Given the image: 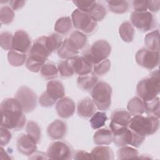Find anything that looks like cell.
Here are the masks:
<instances>
[{"instance_id":"6da1fadb","label":"cell","mask_w":160,"mask_h":160,"mask_svg":"<svg viewBox=\"0 0 160 160\" xmlns=\"http://www.w3.org/2000/svg\"><path fill=\"white\" fill-rule=\"evenodd\" d=\"M2 120L1 126L14 131L21 130L26 119L24 111L16 98L4 99L1 103Z\"/></svg>"},{"instance_id":"7a4b0ae2","label":"cell","mask_w":160,"mask_h":160,"mask_svg":"<svg viewBox=\"0 0 160 160\" xmlns=\"http://www.w3.org/2000/svg\"><path fill=\"white\" fill-rule=\"evenodd\" d=\"M51 54L45 43V36H41L34 42L28 52L26 67L31 72H38Z\"/></svg>"},{"instance_id":"3957f363","label":"cell","mask_w":160,"mask_h":160,"mask_svg":"<svg viewBox=\"0 0 160 160\" xmlns=\"http://www.w3.org/2000/svg\"><path fill=\"white\" fill-rule=\"evenodd\" d=\"M160 91V79L158 69L151 72L138 84L136 92L138 97L145 102L158 97Z\"/></svg>"},{"instance_id":"277c9868","label":"cell","mask_w":160,"mask_h":160,"mask_svg":"<svg viewBox=\"0 0 160 160\" xmlns=\"http://www.w3.org/2000/svg\"><path fill=\"white\" fill-rule=\"evenodd\" d=\"M112 133V141L117 147L131 145L139 148L144 142L146 137L140 135L127 127H109Z\"/></svg>"},{"instance_id":"5b68a950","label":"cell","mask_w":160,"mask_h":160,"mask_svg":"<svg viewBox=\"0 0 160 160\" xmlns=\"http://www.w3.org/2000/svg\"><path fill=\"white\" fill-rule=\"evenodd\" d=\"M159 118L152 116H133L130 120L128 128L134 132L143 136L154 134L159 127Z\"/></svg>"},{"instance_id":"8992f818","label":"cell","mask_w":160,"mask_h":160,"mask_svg":"<svg viewBox=\"0 0 160 160\" xmlns=\"http://www.w3.org/2000/svg\"><path fill=\"white\" fill-rule=\"evenodd\" d=\"M111 52L110 44L106 40L99 39L84 49L82 56L93 66L106 59Z\"/></svg>"},{"instance_id":"52a82bcc","label":"cell","mask_w":160,"mask_h":160,"mask_svg":"<svg viewBox=\"0 0 160 160\" xmlns=\"http://www.w3.org/2000/svg\"><path fill=\"white\" fill-rule=\"evenodd\" d=\"M112 88L106 82L100 81L91 90V98L98 109L105 111L111 105Z\"/></svg>"},{"instance_id":"ba28073f","label":"cell","mask_w":160,"mask_h":160,"mask_svg":"<svg viewBox=\"0 0 160 160\" xmlns=\"http://www.w3.org/2000/svg\"><path fill=\"white\" fill-rule=\"evenodd\" d=\"M72 25L77 31L85 35H91L94 33L98 27L96 22L88 12L82 11L78 9H75L71 14Z\"/></svg>"},{"instance_id":"9c48e42d","label":"cell","mask_w":160,"mask_h":160,"mask_svg":"<svg viewBox=\"0 0 160 160\" xmlns=\"http://www.w3.org/2000/svg\"><path fill=\"white\" fill-rule=\"evenodd\" d=\"M130 21L132 26L142 32L154 29L158 24L156 17L149 11H133Z\"/></svg>"},{"instance_id":"30bf717a","label":"cell","mask_w":160,"mask_h":160,"mask_svg":"<svg viewBox=\"0 0 160 160\" xmlns=\"http://www.w3.org/2000/svg\"><path fill=\"white\" fill-rule=\"evenodd\" d=\"M14 98L19 102L26 113L33 111L37 107L38 96L36 92L28 86H21L15 94Z\"/></svg>"},{"instance_id":"8fae6325","label":"cell","mask_w":160,"mask_h":160,"mask_svg":"<svg viewBox=\"0 0 160 160\" xmlns=\"http://www.w3.org/2000/svg\"><path fill=\"white\" fill-rule=\"evenodd\" d=\"M73 153L71 145L63 141H56L51 142L46 152L49 159L57 160L71 159L73 157Z\"/></svg>"},{"instance_id":"7c38bea8","label":"cell","mask_w":160,"mask_h":160,"mask_svg":"<svg viewBox=\"0 0 160 160\" xmlns=\"http://www.w3.org/2000/svg\"><path fill=\"white\" fill-rule=\"evenodd\" d=\"M135 59L139 66L152 70L159 65V51H153L143 48L136 52Z\"/></svg>"},{"instance_id":"4fadbf2b","label":"cell","mask_w":160,"mask_h":160,"mask_svg":"<svg viewBox=\"0 0 160 160\" xmlns=\"http://www.w3.org/2000/svg\"><path fill=\"white\" fill-rule=\"evenodd\" d=\"M32 47L31 39L27 32L19 29L14 34L12 49L22 53L29 52Z\"/></svg>"},{"instance_id":"5bb4252c","label":"cell","mask_w":160,"mask_h":160,"mask_svg":"<svg viewBox=\"0 0 160 160\" xmlns=\"http://www.w3.org/2000/svg\"><path fill=\"white\" fill-rule=\"evenodd\" d=\"M37 143L27 134H20L16 140L18 152L24 156H31L37 151Z\"/></svg>"},{"instance_id":"9a60e30c","label":"cell","mask_w":160,"mask_h":160,"mask_svg":"<svg viewBox=\"0 0 160 160\" xmlns=\"http://www.w3.org/2000/svg\"><path fill=\"white\" fill-rule=\"evenodd\" d=\"M56 110L59 117L68 119L74 114L76 105L72 99L69 97H63L56 102Z\"/></svg>"},{"instance_id":"2e32d148","label":"cell","mask_w":160,"mask_h":160,"mask_svg":"<svg viewBox=\"0 0 160 160\" xmlns=\"http://www.w3.org/2000/svg\"><path fill=\"white\" fill-rule=\"evenodd\" d=\"M68 126L66 123L60 119L52 121L47 128L48 137L52 140H60L67 134Z\"/></svg>"},{"instance_id":"e0dca14e","label":"cell","mask_w":160,"mask_h":160,"mask_svg":"<svg viewBox=\"0 0 160 160\" xmlns=\"http://www.w3.org/2000/svg\"><path fill=\"white\" fill-rule=\"evenodd\" d=\"M74 74L79 76L88 75L92 71V65L88 62L82 56H76L69 59Z\"/></svg>"},{"instance_id":"ac0fdd59","label":"cell","mask_w":160,"mask_h":160,"mask_svg":"<svg viewBox=\"0 0 160 160\" xmlns=\"http://www.w3.org/2000/svg\"><path fill=\"white\" fill-rule=\"evenodd\" d=\"M96 111V106L92 98L86 97L79 101L77 105L78 115L84 119L91 117Z\"/></svg>"},{"instance_id":"d6986e66","label":"cell","mask_w":160,"mask_h":160,"mask_svg":"<svg viewBox=\"0 0 160 160\" xmlns=\"http://www.w3.org/2000/svg\"><path fill=\"white\" fill-rule=\"evenodd\" d=\"M57 52L59 58L67 60L78 56L79 50L68 38H66L63 40Z\"/></svg>"},{"instance_id":"ffe728a7","label":"cell","mask_w":160,"mask_h":160,"mask_svg":"<svg viewBox=\"0 0 160 160\" xmlns=\"http://www.w3.org/2000/svg\"><path fill=\"white\" fill-rule=\"evenodd\" d=\"M131 119L129 112L124 109H117L114 110L111 115L109 126L126 127Z\"/></svg>"},{"instance_id":"44dd1931","label":"cell","mask_w":160,"mask_h":160,"mask_svg":"<svg viewBox=\"0 0 160 160\" xmlns=\"http://www.w3.org/2000/svg\"><path fill=\"white\" fill-rule=\"evenodd\" d=\"M46 92L56 101L61 99L65 95L63 84L59 80H51L49 81L46 86Z\"/></svg>"},{"instance_id":"7402d4cb","label":"cell","mask_w":160,"mask_h":160,"mask_svg":"<svg viewBox=\"0 0 160 160\" xmlns=\"http://www.w3.org/2000/svg\"><path fill=\"white\" fill-rule=\"evenodd\" d=\"M99 79L93 73L91 74L79 76L77 79V85L79 89L84 91H91L95 85L98 82Z\"/></svg>"},{"instance_id":"603a6c76","label":"cell","mask_w":160,"mask_h":160,"mask_svg":"<svg viewBox=\"0 0 160 160\" xmlns=\"http://www.w3.org/2000/svg\"><path fill=\"white\" fill-rule=\"evenodd\" d=\"M128 111L131 116H135L138 115H142L145 112L146 103L139 97L136 96L131 99L127 105Z\"/></svg>"},{"instance_id":"cb8c5ba5","label":"cell","mask_w":160,"mask_h":160,"mask_svg":"<svg viewBox=\"0 0 160 160\" xmlns=\"http://www.w3.org/2000/svg\"><path fill=\"white\" fill-rule=\"evenodd\" d=\"M112 141V133L110 129L107 128H100L97 130L93 136V142L97 145H109Z\"/></svg>"},{"instance_id":"d4e9b609","label":"cell","mask_w":160,"mask_h":160,"mask_svg":"<svg viewBox=\"0 0 160 160\" xmlns=\"http://www.w3.org/2000/svg\"><path fill=\"white\" fill-rule=\"evenodd\" d=\"M91 154L93 159H114V152L112 149L106 146L99 145L94 148Z\"/></svg>"},{"instance_id":"484cf974","label":"cell","mask_w":160,"mask_h":160,"mask_svg":"<svg viewBox=\"0 0 160 160\" xmlns=\"http://www.w3.org/2000/svg\"><path fill=\"white\" fill-rule=\"evenodd\" d=\"M144 44L146 48L149 50L159 51V32L158 29L151 31L146 35Z\"/></svg>"},{"instance_id":"4316f807","label":"cell","mask_w":160,"mask_h":160,"mask_svg":"<svg viewBox=\"0 0 160 160\" xmlns=\"http://www.w3.org/2000/svg\"><path fill=\"white\" fill-rule=\"evenodd\" d=\"M134 33V28L129 21L123 22L119 28V36L122 40L126 42L132 41Z\"/></svg>"},{"instance_id":"83f0119b","label":"cell","mask_w":160,"mask_h":160,"mask_svg":"<svg viewBox=\"0 0 160 160\" xmlns=\"http://www.w3.org/2000/svg\"><path fill=\"white\" fill-rule=\"evenodd\" d=\"M72 22L69 16L59 18L54 24V31L59 34L65 35L69 32L72 29Z\"/></svg>"},{"instance_id":"f1b7e54d","label":"cell","mask_w":160,"mask_h":160,"mask_svg":"<svg viewBox=\"0 0 160 160\" xmlns=\"http://www.w3.org/2000/svg\"><path fill=\"white\" fill-rule=\"evenodd\" d=\"M28 59L26 53L20 52L12 49L8 54V60L9 63L14 67H19L23 65Z\"/></svg>"},{"instance_id":"f546056e","label":"cell","mask_w":160,"mask_h":160,"mask_svg":"<svg viewBox=\"0 0 160 160\" xmlns=\"http://www.w3.org/2000/svg\"><path fill=\"white\" fill-rule=\"evenodd\" d=\"M62 41V37L58 33H52L48 36H45V43L51 54L58 50Z\"/></svg>"},{"instance_id":"4dcf8cb0","label":"cell","mask_w":160,"mask_h":160,"mask_svg":"<svg viewBox=\"0 0 160 160\" xmlns=\"http://www.w3.org/2000/svg\"><path fill=\"white\" fill-rule=\"evenodd\" d=\"M88 13L96 22H99L102 21L106 17L107 10L102 4L96 1Z\"/></svg>"},{"instance_id":"1f68e13d","label":"cell","mask_w":160,"mask_h":160,"mask_svg":"<svg viewBox=\"0 0 160 160\" xmlns=\"http://www.w3.org/2000/svg\"><path fill=\"white\" fill-rule=\"evenodd\" d=\"M26 132L37 144L40 142L41 139V130L36 122L33 121H28L26 126Z\"/></svg>"},{"instance_id":"d6a6232c","label":"cell","mask_w":160,"mask_h":160,"mask_svg":"<svg viewBox=\"0 0 160 160\" xmlns=\"http://www.w3.org/2000/svg\"><path fill=\"white\" fill-rule=\"evenodd\" d=\"M109 9L116 14H123L128 12L129 5L127 1H107Z\"/></svg>"},{"instance_id":"836d02e7","label":"cell","mask_w":160,"mask_h":160,"mask_svg":"<svg viewBox=\"0 0 160 160\" xmlns=\"http://www.w3.org/2000/svg\"><path fill=\"white\" fill-rule=\"evenodd\" d=\"M108 117L106 114L103 111L96 112L90 118L89 122L93 129H98L105 125Z\"/></svg>"},{"instance_id":"e575fe53","label":"cell","mask_w":160,"mask_h":160,"mask_svg":"<svg viewBox=\"0 0 160 160\" xmlns=\"http://www.w3.org/2000/svg\"><path fill=\"white\" fill-rule=\"evenodd\" d=\"M58 67L51 62L44 64L40 70L41 75L47 80L54 79L58 76Z\"/></svg>"},{"instance_id":"d590c367","label":"cell","mask_w":160,"mask_h":160,"mask_svg":"<svg viewBox=\"0 0 160 160\" xmlns=\"http://www.w3.org/2000/svg\"><path fill=\"white\" fill-rule=\"evenodd\" d=\"M68 38L73 42L79 50L84 49L88 41L86 35L77 30L72 32Z\"/></svg>"},{"instance_id":"8d00e7d4","label":"cell","mask_w":160,"mask_h":160,"mask_svg":"<svg viewBox=\"0 0 160 160\" xmlns=\"http://www.w3.org/2000/svg\"><path fill=\"white\" fill-rule=\"evenodd\" d=\"M138 156L139 153L138 150L128 145L121 147L117 151V156L119 159L137 158Z\"/></svg>"},{"instance_id":"74e56055","label":"cell","mask_w":160,"mask_h":160,"mask_svg":"<svg viewBox=\"0 0 160 160\" xmlns=\"http://www.w3.org/2000/svg\"><path fill=\"white\" fill-rule=\"evenodd\" d=\"M146 110L145 112L148 116H152L159 118V98L156 97L154 99L145 102Z\"/></svg>"},{"instance_id":"f35d334b","label":"cell","mask_w":160,"mask_h":160,"mask_svg":"<svg viewBox=\"0 0 160 160\" xmlns=\"http://www.w3.org/2000/svg\"><path fill=\"white\" fill-rule=\"evenodd\" d=\"M14 18L13 9L9 6H2L0 11V20L2 24H9L11 23Z\"/></svg>"},{"instance_id":"ab89813d","label":"cell","mask_w":160,"mask_h":160,"mask_svg":"<svg viewBox=\"0 0 160 160\" xmlns=\"http://www.w3.org/2000/svg\"><path fill=\"white\" fill-rule=\"evenodd\" d=\"M58 69L59 74L63 78H70L74 74V70L69 59L64 60L58 63Z\"/></svg>"},{"instance_id":"60d3db41","label":"cell","mask_w":160,"mask_h":160,"mask_svg":"<svg viewBox=\"0 0 160 160\" xmlns=\"http://www.w3.org/2000/svg\"><path fill=\"white\" fill-rule=\"evenodd\" d=\"M13 38L14 35L11 32H2L0 34L1 47L6 51L12 50L13 48Z\"/></svg>"},{"instance_id":"b9f144b4","label":"cell","mask_w":160,"mask_h":160,"mask_svg":"<svg viewBox=\"0 0 160 160\" xmlns=\"http://www.w3.org/2000/svg\"><path fill=\"white\" fill-rule=\"evenodd\" d=\"M111 65V61L106 59L92 66V73L97 76H103L110 70Z\"/></svg>"},{"instance_id":"7bdbcfd3","label":"cell","mask_w":160,"mask_h":160,"mask_svg":"<svg viewBox=\"0 0 160 160\" xmlns=\"http://www.w3.org/2000/svg\"><path fill=\"white\" fill-rule=\"evenodd\" d=\"M57 101L49 96L48 93L44 91L39 98V103L42 107L49 108L53 106Z\"/></svg>"},{"instance_id":"ee69618b","label":"cell","mask_w":160,"mask_h":160,"mask_svg":"<svg viewBox=\"0 0 160 160\" xmlns=\"http://www.w3.org/2000/svg\"><path fill=\"white\" fill-rule=\"evenodd\" d=\"M95 2L96 1H72V2L78 9L86 12H89L90 9Z\"/></svg>"},{"instance_id":"f6af8a7d","label":"cell","mask_w":160,"mask_h":160,"mask_svg":"<svg viewBox=\"0 0 160 160\" xmlns=\"http://www.w3.org/2000/svg\"><path fill=\"white\" fill-rule=\"evenodd\" d=\"M1 146H4L7 145L11 139L12 134L9 131V129L1 126Z\"/></svg>"},{"instance_id":"bcb514c9","label":"cell","mask_w":160,"mask_h":160,"mask_svg":"<svg viewBox=\"0 0 160 160\" xmlns=\"http://www.w3.org/2000/svg\"><path fill=\"white\" fill-rule=\"evenodd\" d=\"M132 3L134 11H148V1H133Z\"/></svg>"},{"instance_id":"7dc6e473","label":"cell","mask_w":160,"mask_h":160,"mask_svg":"<svg viewBox=\"0 0 160 160\" xmlns=\"http://www.w3.org/2000/svg\"><path fill=\"white\" fill-rule=\"evenodd\" d=\"M72 158L74 159H93L91 153L83 150H78L74 152Z\"/></svg>"},{"instance_id":"c3c4849f","label":"cell","mask_w":160,"mask_h":160,"mask_svg":"<svg viewBox=\"0 0 160 160\" xmlns=\"http://www.w3.org/2000/svg\"><path fill=\"white\" fill-rule=\"evenodd\" d=\"M159 6L160 1H148V9L151 13L157 12L159 9Z\"/></svg>"},{"instance_id":"681fc988","label":"cell","mask_w":160,"mask_h":160,"mask_svg":"<svg viewBox=\"0 0 160 160\" xmlns=\"http://www.w3.org/2000/svg\"><path fill=\"white\" fill-rule=\"evenodd\" d=\"M8 2L9 4V6L13 10H18L19 9H21L24 6L26 1H25L12 0V1H9Z\"/></svg>"},{"instance_id":"f907efd6","label":"cell","mask_w":160,"mask_h":160,"mask_svg":"<svg viewBox=\"0 0 160 160\" xmlns=\"http://www.w3.org/2000/svg\"><path fill=\"white\" fill-rule=\"evenodd\" d=\"M31 156H32L30 157L29 159H49L46 153H44L42 152L36 151Z\"/></svg>"}]
</instances>
